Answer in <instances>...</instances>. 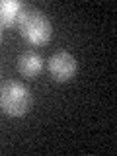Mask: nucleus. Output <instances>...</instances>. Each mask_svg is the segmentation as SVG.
Listing matches in <instances>:
<instances>
[{
    "label": "nucleus",
    "instance_id": "nucleus-1",
    "mask_svg": "<svg viewBox=\"0 0 117 156\" xmlns=\"http://www.w3.org/2000/svg\"><path fill=\"white\" fill-rule=\"evenodd\" d=\"M16 23H18L20 33L23 35V39L29 41L31 45H43V43H47L51 39L53 26L49 22V18L37 8H31V6L23 4Z\"/></svg>",
    "mask_w": 117,
    "mask_h": 156
},
{
    "label": "nucleus",
    "instance_id": "nucleus-2",
    "mask_svg": "<svg viewBox=\"0 0 117 156\" xmlns=\"http://www.w3.org/2000/svg\"><path fill=\"white\" fill-rule=\"evenodd\" d=\"M31 105V94L27 86H23L18 80H6L0 86V107L4 113L12 117H22L27 113Z\"/></svg>",
    "mask_w": 117,
    "mask_h": 156
},
{
    "label": "nucleus",
    "instance_id": "nucleus-3",
    "mask_svg": "<svg viewBox=\"0 0 117 156\" xmlns=\"http://www.w3.org/2000/svg\"><path fill=\"white\" fill-rule=\"evenodd\" d=\"M76 58L66 51H58L49 58V72L57 82H66L76 74Z\"/></svg>",
    "mask_w": 117,
    "mask_h": 156
},
{
    "label": "nucleus",
    "instance_id": "nucleus-4",
    "mask_svg": "<svg viewBox=\"0 0 117 156\" xmlns=\"http://www.w3.org/2000/svg\"><path fill=\"white\" fill-rule=\"evenodd\" d=\"M18 68L23 76L33 78L43 70V57L35 51H23L18 58Z\"/></svg>",
    "mask_w": 117,
    "mask_h": 156
},
{
    "label": "nucleus",
    "instance_id": "nucleus-5",
    "mask_svg": "<svg viewBox=\"0 0 117 156\" xmlns=\"http://www.w3.org/2000/svg\"><path fill=\"white\" fill-rule=\"evenodd\" d=\"M23 4L18 0H0V26H14Z\"/></svg>",
    "mask_w": 117,
    "mask_h": 156
},
{
    "label": "nucleus",
    "instance_id": "nucleus-6",
    "mask_svg": "<svg viewBox=\"0 0 117 156\" xmlns=\"http://www.w3.org/2000/svg\"><path fill=\"white\" fill-rule=\"evenodd\" d=\"M0 41H2V27H0Z\"/></svg>",
    "mask_w": 117,
    "mask_h": 156
}]
</instances>
